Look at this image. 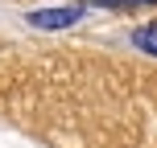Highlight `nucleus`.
Returning a JSON list of instances; mask_svg holds the SVG:
<instances>
[{"mask_svg": "<svg viewBox=\"0 0 157 148\" xmlns=\"http://www.w3.org/2000/svg\"><path fill=\"white\" fill-rule=\"evenodd\" d=\"M87 13V4H62V8H37V13H29V25L33 29H66V25H75L78 16Z\"/></svg>", "mask_w": 157, "mask_h": 148, "instance_id": "1", "label": "nucleus"}, {"mask_svg": "<svg viewBox=\"0 0 157 148\" xmlns=\"http://www.w3.org/2000/svg\"><path fill=\"white\" fill-rule=\"evenodd\" d=\"M132 41H136V49H145V54L157 58V21L153 25H141V29L132 33Z\"/></svg>", "mask_w": 157, "mask_h": 148, "instance_id": "2", "label": "nucleus"}]
</instances>
